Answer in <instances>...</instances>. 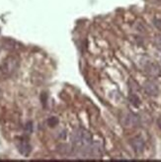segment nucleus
Here are the masks:
<instances>
[{
  "mask_svg": "<svg viewBox=\"0 0 161 162\" xmlns=\"http://www.w3.org/2000/svg\"><path fill=\"white\" fill-rule=\"evenodd\" d=\"M157 126H158V128L161 130V116H159V118L157 119Z\"/></svg>",
  "mask_w": 161,
  "mask_h": 162,
  "instance_id": "10",
  "label": "nucleus"
},
{
  "mask_svg": "<svg viewBox=\"0 0 161 162\" xmlns=\"http://www.w3.org/2000/svg\"><path fill=\"white\" fill-rule=\"evenodd\" d=\"M92 134L87 130L78 128L74 130L72 134H71V142L74 145H84L88 146L89 144L92 143Z\"/></svg>",
  "mask_w": 161,
  "mask_h": 162,
  "instance_id": "2",
  "label": "nucleus"
},
{
  "mask_svg": "<svg viewBox=\"0 0 161 162\" xmlns=\"http://www.w3.org/2000/svg\"><path fill=\"white\" fill-rule=\"evenodd\" d=\"M122 124L125 127H137L139 125V118L137 115L133 113H128L123 117Z\"/></svg>",
  "mask_w": 161,
  "mask_h": 162,
  "instance_id": "3",
  "label": "nucleus"
},
{
  "mask_svg": "<svg viewBox=\"0 0 161 162\" xmlns=\"http://www.w3.org/2000/svg\"><path fill=\"white\" fill-rule=\"evenodd\" d=\"M19 68V60L16 56H8L0 65V74L5 78L13 76Z\"/></svg>",
  "mask_w": 161,
  "mask_h": 162,
  "instance_id": "1",
  "label": "nucleus"
},
{
  "mask_svg": "<svg viewBox=\"0 0 161 162\" xmlns=\"http://www.w3.org/2000/svg\"><path fill=\"white\" fill-rule=\"evenodd\" d=\"M48 124L50 126V127H54V126H56L58 124V118L56 117H52L50 118V119L48 120Z\"/></svg>",
  "mask_w": 161,
  "mask_h": 162,
  "instance_id": "9",
  "label": "nucleus"
},
{
  "mask_svg": "<svg viewBox=\"0 0 161 162\" xmlns=\"http://www.w3.org/2000/svg\"><path fill=\"white\" fill-rule=\"evenodd\" d=\"M17 147H18L19 152H20L21 154L25 155V156L29 155L30 152H31V145L26 142H20L18 143V145H17Z\"/></svg>",
  "mask_w": 161,
  "mask_h": 162,
  "instance_id": "7",
  "label": "nucleus"
},
{
  "mask_svg": "<svg viewBox=\"0 0 161 162\" xmlns=\"http://www.w3.org/2000/svg\"><path fill=\"white\" fill-rule=\"evenodd\" d=\"M143 89L149 96H157L158 93H159L158 85L154 81L151 80H148L143 84Z\"/></svg>",
  "mask_w": 161,
  "mask_h": 162,
  "instance_id": "5",
  "label": "nucleus"
},
{
  "mask_svg": "<svg viewBox=\"0 0 161 162\" xmlns=\"http://www.w3.org/2000/svg\"><path fill=\"white\" fill-rule=\"evenodd\" d=\"M0 95H1V90H0Z\"/></svg>",
  "mask_w": 161,
  "mask_h": 162,
  "instance_id": "11",
  "label": "nucleus"
},
{
  "mask_svg": "<svg viewBox=\"0 0 161 162\" xmlns=\"http://www.w3.org/2000/svg\"><path fill=\"white\" fill-rule=\"evenodd\" d=\"M130 101L133 106H135V107H138L139 104H140V100H139V98L137 97L136 94H132V95L130 96Z\"/></svg>",
  "mask_w": 161,
  "mask_h": 162,
  "instance_id": "8",
  "label": "nucleus"
},
{
  "mask_svg": "<svg viewBox=\"0 0 161 162\" xmlns=\"http://www.w3.org/2000/svg\"><path fill=\"white\" fill-rule=\"evenodd\" d=\"M144 70L149 76L152 77H159L161 76V67L159 64L155 62H148L145 64Z\"/></svg>",
  "mask_w": 161,
  "mask_h": 162,
  "instance_id": "4",
  "label": "nucleus"
},
{
  "mask_svg": "<svg viewBox=\"0 0 161 162\" xmlns=\"http://www.w3.org/2000/svg\"><path fill=\"white\" fill-rule=\"evenodd\" d=\"M131 145L133 146V150H134L135 152L139 153L141 152V151H143L145 143L142 138H140V136H135V138H133V140H131Z\"/></svg>",
  "mask_w": 161,
  "mask_h": 162,
  "instance_id": "6",
  "label": "nucleus"
}]
</instances>
